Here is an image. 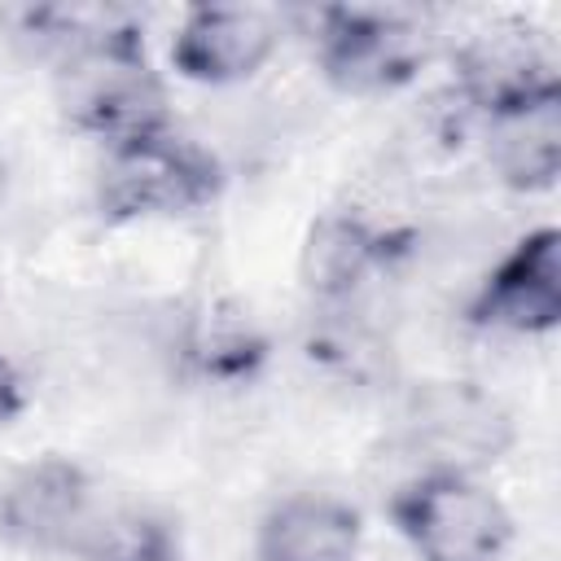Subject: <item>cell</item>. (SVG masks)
Returning a JSON list of instances; mask_svg holds the SVG:
<instances>
[{"mask_svg":"<svg viewBox=\"0 0 561 561\" xmlns=\"http://www.w3.org/2000/svg\"><path fill=\"white\" fill-rule=\"evenodd\" d=\"M224 171L215 153L184 131L158 127L149 136L123 140L105 149L96 202L105 219L145 224V219H180L206 210L219 197Z\"/></svg>","mask_w":561,"mask_h":561,"instance_id":"6da1fadb","label":"cell"},{"mask_svg":"<svg viewBox=\"0 0 561 561\" xmlns=\"http://www.w3.org/2000/svg\"><path fill=\"white\" fill-rule=\"evenodd\" d=\"M394 530L416 561H504L513 517L478 473L421 469L390 495Z\"/></svg>","mask_w":561,"mask_h":561,"instance_id":"7a4b0ae2","label":"cell"},{"mask_svg":"<svg viewBox=\"0 0 561 561\" xmlns=\"http://www.w3.org/2000/svg\"><path fill=\"white\" fill-rule=\"evenodd\" d=\"M311 44L324 79L346 96H377L412 83L430 53V35L416 13L377 4L316 9Z\"/></svg>","mask_w":561,"mask_h":561,"instance_id":"3957f363","label":"cell"},{"mask_svg":"<svg viewBox=\"0 0 561 561\" xmlns=\"http://www.w3.org/2000/svg\"><path fill=\"white\" fill-rule=\"evenodd\" d=\"M57 83L70 127L96 136L105 149L171 127L167 88L145 57V39L70 53L61 57Z\"/></svg>","mask_w":561,"mask_h":561,"instance_id":"277c9868","label":"cell"},{"mask_svg":"<svg viewBox=\"0 0 561 561\" xmlns=\"http://www.w3.org/2000/svg\"><path fill=\"white\" fill-rule=\"evenodd\" d=\"M92 522V478L66 456H39L0 482V535L22 552H79Z\"/></svg>","mask_w":561,"mask_h":561,"instance_id":"5b68a950","label":"cell"},{"mask_svg":"<svg viewBox=\"0 0 561 561\" xmlns=\"http://www.w3.org/2000/svg\"><path fill=\"white\" fill-rule=\"evenodd\" d=\"M408 430L425 456V469L482 473L513 447L508 408L478 381H430L416 390Z\"/></svg>","mask_w":561,"mask_h":561,"instance_id":"8992f818","label":"cell"},{"mask_svg":"<svg viewBox=\"0 0 561 561\" xmlns=\"http://www.w3.org/2000/svg\"><path fill=\"white\" fill-rule=\"evenodd\" d=\"M285 22L259 4H188L171 35V66L188 83L232 88L254 79L280 48Z\"/></svg>","mask_w":561,"mask_h":561,"instance_id":"52a82bcc","label":"cell"},{"mask_svg":"<svg viewBox=\"0 0 561 561\" xmlns=\"http://www.w3.org/2000/svg\"><path fill=\"white\" fill-rule=\"evenodd\" d=\"M469 320L513 337H539L561 324V232L552 224L517 237L478 280Z\"/></svg>","mask_w":561,"mask_h":561,"instance_id":"ba28073f","label":"cell"},{"mask_svg":"<svg viewBox=\"0 0 561 561\" xmlns=\"http://www.w3.org/2000/svg\"><path fill=\"white\" fill-rule=\"evenodd\" d=\"M456 92L469 110H478L482 118L504 114L539 92L561 88L557 79V61L543 48L539 31L526 22H491L482 31H473L456 57Z\"/></svg>","mask_w":561,"mask_h":561,"instance_id":"9c48e42d","label":"cell"},{"mask_svg":"<svg viewBox=\"0 0 561 561\" xmlns=\"http://www.w3.org/2000/svg\"><path fill=\"white\" fill-rule=\"evenodd\" d=\"M364 517L337 495L298 491L259 522V561H359Z\"/></svg>","mask_w":561,"mask_h":561,"instance_id":"30bf717a","label":"cell"},{"mask_svg":"<svg viewBox=\"0 0 561 561\" xmlns=\"http://www.w3.org/2000/svg\"><path fill=\"white\" fill-rule=\"evenodd\" d=\"M486 158L513 193H543L561 175V88L486 118Z\"/></svg>","mask_w":561,"mask_h":561,"instance_id":"8fae6325","label":"cell"},{"mask_svg":"<svg viewBox=\"0 0 561 561\" xmlns=\"http://www.w3.org/2000/svg\"><path fill=\"white\" fill-rule=\"evenodd\" d=\"M386 254L390 250L381 228H373L355 210H329L311 224L298 272L311 298L342 307L364 289V280L386 263Z\"/></svg>","mask_w":561,"mask_h":561,"instance_id":"7c38bea8","label":"cell"},{"mask_svg":"<svg viewBox=\"0 0 561 561\" xmlns=\"http://www.w3.org/2000/svg\"><path fill=\"white\" fill-rule=\"evenodd\" d=\"M184 359L197 377H210V381H237V377H250L267 351L259 324L228 307V302H210L202 307L188 329H184Z\"/></svg>","mask_w":561,"mask_h":561,"instance_id":"4fadbf2b","label":"cell"},{"mask_svg":"<svg viewBox=\"0 0 561 561\" xmlns=\"http://www.w3.org/2000/svg\"><path fill=\"white\" fill-rule=\"evenodd\" d=\"M26 31L39 44H48L57 61L83 48L145 39V22L127 4H39V9H26Z\"/></svg>","mask_w":561,"mask_h":561,"instance_id":"5bb4252c","label":"cell"},{"mask_svg":"<svg viewBox=\"0 0 561 561\" xmlns=\"http://www.w3.org/2000/svg\"><path fill=\"white\" fill-rule=\"evenodd\" d=\"M83 561H180L167 526L140 513L123 517H96L88 539L79 543Z\"/></svg>","mask_w":561,"mask_h":561,"instance_id":"9a60e30c","label":"cell"},{"mask_svg":"<svg viewBox=\"0 0 561 561\" xmlns=\"http://www.w3.org/2000/svg\"><path fill=\"white\" fill-rule=\"evenodd\" d=\"M22 412H26V381H22L18 364L0 351V430L13 425Z\"/></svg>","mask_w":561,"mask_h":561,"instance_id":"2e32d148","label":"cell"},{"mask_svg":"<svg viewBox=\"0 0 561 561\" xmlns=\"http://www.w3.org/2000/svg\"><path fill=\"white\" fill-rule=\"evenodd\" d=\"M0 197H4V162H0Z\"/></svg>","mask_w":561,"mask_h":561,"instance_id":"e0dca14e","label":"cell"}]
</instances>
